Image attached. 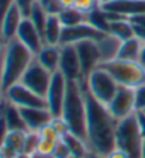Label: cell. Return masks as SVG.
Listing matches in <instances>:
<instances>
[{
	"label": "cell",
	"mask_w": 145,
	"mask_h": 158,
	"mask_svg": "<svg viewBox=\"0 0 145 158\" xmlns=\"http://www.w3.org/2000/svg\"><path fill=\"white\" fill-rule=\"evenodd\" d=\"M117 123L107 106L96 100L86 89V141L90 151L106 155L115 148Z\"/></svg>",
	"instance_id": "1"
},
{
	"label": "cell",
	"mask_w": 145,
	"mask_h": 158,
	"mask_svg": "<svg viewBox=\"0 0 145 158\" xmlns=\"http://www.w3.org/2000/svg\"><path fill=\"white\" fill-rule=\"evenodd\" d=\"M61 117L68 130L86 140V89L85 81L68 82ZM87 143V141H86Z\"/></svg>",
	"instance_id": "2"
},
{
	"label": "cell",
	"mask_w": 145,
	"mask_h": 158,
	"mask_svg": "<svg viewBox=\"0 0 145 158\" xmlns=\"http://www.w3.org/2000/svg\"><path fill=\"white\" fill-rule=\"evenodd\" d=\"M34 54L24 47L18 40H11L4 44L2 55V86L3 90L18 83L26 73L27 68L34 61Z\"/></svg>",
	"instance_id": "3"
},
{
	"label": "cell",
	"mask_w": 145,
	"mask_h": 158,
	"mask_svg": "<svg viewBox=\"0 0 145 158\" xmlns=\"http://www.w3.org/2000/svg\"><path fill=\"white\" fill-rule=\"evenodd\" d=\"M106 72L114 79L119 86L135 89L145 83V66L139 61H125V59L114 58L100 64Z\"/></svg>",
	"instance_id": "4"
},
{
	"label": "cell",
	"mask_w": 145,
	"mask_h": 158,
	"mask_svg": "<svg viewBox=\"0 0 145 158\" xmlns=\"http://www.w3.org/2000/svg\"><path fill=\"white\" fill-rule=\"evenodd\" d=\"M144 138L139 131L137 114L121 118L115 128V147L128 154L130 158H141V148Z\"/></svg>",
	"instance_id": "5"
},
{
	"label": "cell",
	"mask_w": 145,
	"mask_h": 158,
	"mask_svg": "<svg viewBox=\"0 0 145 158\" xmlns=\"http://www.w3.org/2000/svg\"><path fill=\"white\" fill-rule=\"evenodd\" d=\"M85 85L90 95L106 106L110 103V100L113 99V96L115 95L117 89H119L117 82L110 76V73L106 72L100 66H97L85 79Z\"/></svg>",
	"instance_id": "6"
},
{
	"label": "cell",
	"mask_w": 145,
	"mask_h": 158,
	"mask_svg": "<svg viewBox=\"0 0 145 158\" xmlns=\"http://www.w3.org/2000/svg\"><path fill=\"white\" fill-rule=\"evenodd\" d=\"M51 78H52V73L50 71H46L41 64H38L35 58L34 61L30 64V66L27 68L26 73L23 75L20 82L23 83L26 88H28L30 90H33L34 93L45 98L46 92H48V88H50L51 83Z\"/></svg>",
	"instance_id": "7"
},
{
	"label": "cell",
	"mask_w": 145,
	"mask_h": 158,
	"mask_svg": "<svg viewBox=\"0 0 145 158\" xmlns=\"http://www.w3.org/2000/svg\"><path fill=\"white\" fill-rule=\"evenodd\" d=\"M4 98L7 102L16 105L17 107L24 109V107H46V100L45 98L34 93L28 88L23 85L21 82L14 83L10 88H7L4 90ZM48 109V107H46Z\"/></svg>",
	"instance_id": "8"
},
{
	"label": "cell",
	"mask_w": 145,
	"mask_h": 158,
	"mask_svg": "<svg viewBox=\"0 0 145 158\" xmlns=\"http://www.w3.org/2000/svg\"><path fill=\"white\" fill-rule=\"evenodd\" d=\"M66 88H68V81L65 79V76L59 71L54 72L48 92L45 95L46 107L54 117H61L63 100H65L66 96Z\"/></svg>",
	"instance_id": "9"
},
{
	"label": "cell",
	"mask_w": 145,
	"mask_h": 158,
	"mask_svg": "<svg viewBox=\"0 0 145 158\" xmlns=\"http://www.w3.org/2000/svg\"><path fill=\"white\" fill-rule=\"evenodd\" d=\"M107 109L113 114L115 120L128 117L130 114L135 113V98H134V89L125 88V86H119L115 95L107 105Z\"/></svg>",
	"instance_id": "10"
},
{
	"label": "cell",
	"mask_w": 145,
	"mask_h": 158,
	"mask_svg": "<svg viewBox=\"0 0 145 158\" xmlns=\"http://www.w3.org/2000/svg\"><path fill=\"white\" fill-rule=\"evenodd\" d=\"M104 34L99 30H96L92 27L87 21L78 24L73 27H63L62 28V35H61V45H75L82 41H99Z\"/></svg>",
	"instance_id": "11"
},
{
	"label": "cell",
	"mask_w": 145,
	"mask_h": 158,
	"mask_svg": "<svg viewBox=\"0 0 145 158\" xmlns=\"http://www.w3.org/2000/svg\"><path fill=\"white\" fill-rule=\"evenodd\" d=\"M75 47H76L78 56H79V61H80L83 81H85L102 64L100 49H99V45H97V41H92V40L78 43V44H75Z\"/></svg>",
	"instance_id": "12"
},
{
	"label": "cell",
	"mask_w": 145,
	"mask_h": 158,
	"mask_svg": "<svg viewBox=\"0 0 145 158\" xmlns=\"http://www.w3.org/2000/svg\"><path fill=\"white\" fill-rule=\"evenodd\" d=\"M58 71L65 76L68 82L83 81L80 61L75 45H61V59Z\"/></svg>",
	"instance_id": "13"
},
{
	"label": "cell",
	"mask_w": 145,
	"mask_h": 158,
	"mask_svg": "<svg viewBox=\"0 0 145 158\" xmlns=\"http://www.w3.org/2000/svg\"><path fill=\"white\" fill-rule=\"evenodd\" d=\"M16 40H18L24 47H27V48L30 49L31 52L34 54V56L40 52V49L45 45L41 33L37 30V27L34 26L33 21L28 17H24L23 19L20 27L17 30Z\"/></svg>",
	"instance_id": "14"
},
{
	"label": "cell",
	"mask_w": 145,
	"mask_h": 158,
	"mask_svg": "<svg viewBox=\"0 0 145 158\" xmlns=\"http://www.w3.org/2000/svg\"><path fill=\"white\" fill-rule=\"evenodd\" d=\"M107 13L131 19L138 14H145V0H111L102 6Z\"/></svg>",
	"instance_id": "15"
},
{
	"label": "cell",
	"mask_w": 145,
	"mask_h": 158,
	"mask_svg": "<svg viewBox=\"0 0 145 158\" xmlns=\"http://www.w3.org/2000/svg\"><path fill=\"white\" fill-rule=\"evenodd\" d=\"M20 110L28 131H40L44 126L51 123L54 118L46 107H24Z\"/></svg>",
	"instance_id": "16"
},
{
	"label": "cell",
	"mask_w": 145,
	"mask_h": 158,
	"mask_svg": "<svg viewBox=\"0 0 145 158\" xmlns=\"http://www.w3.org/2000/svg\"><path fill=\"white\" fill-rule=\"evenodd\" d=\"M23 19V13L18 10L16 4H13V7L7 11V14L0 23V38L3 43H9V41L16 38L17 30L20 27Z\"/></svg>",
	"instance_id": "17"
},
{
	"label": "cell",
	"mask_w": 145,
	"mask_h": 158,
	"mask_svg": "<svg viewBox=\"0 0 145 158\" xmlns=\"http://www.w3.org/2000/svg\"><path fill=\"white\" fill-rule=\"evenodd\" d=\"M26 137L27 131H20V130L9 131L4 145L0 148V151L4 155V158H16L18 154H21L24 151Z\"/></svg>",
	"instance_id": "18"
},
{
	"label": "cell",
	"mask_w": 145,
	"mask_h": 158,
	"mask_svg": "<svg viewBox=\"0 0 145 158\" xmlns=\"http://www.w3.org/2000/svg\"><path fill=\"white\" fill-rule=\"evenodd\" d=\"M35 59L51 73L56 72L59 68L61 45H46L45 44L40 49V52L35 55Z\"/></svg>",
	"instance_id": "19"
},
{
	"label": "cell",
	"mask_w": 145,
	"mask_h": 158,
	"mask_svg": "<svg viewBox=\"0 0 145 158\" xmlns=\"http://www.w3.org/2000/svg\"><path fill=\"white\" fill-rule=\"evenodd\" d=\"M107 13V11H106ZM110 20V26H109V34L114 35L115 38H119L120 41H125L128 38L134 37V31H132V26L130 23L128 19L113 13H107Z\"/></svg>",
	"instance_id": "20"
},
{
	"label": "cell",
	"mask_w": 145,
	"mask_h": 158,
	"mask_svg": "<svg viewBox=\"0 0 145 158\" xmlns=\"http://www.w3.org/2000/svg\"><path fill=\"white\" fill-rule=\"evenodd\" d=\"M62 28L63 27L59 21L58 14H48L45 28H44L42 33L44 44H46V45H61Z\"/></svg>",
	"instance_id": "21"
},
{
	"label": "cell",
	"mask_w": 145,
	"mask_h": 158,
	"mask_svg": "<svg viewBox=\"0 0 145 158\" xmlns=\"http://www.w3.org/2000/svg\"><path fill=\"white\" fill-rule=\"evenodd\" d=\"M2 113H3L4 120H6L10 131H13V130L28 131V130H27V126H26V122H24V118H23V114H21L20 107H17L16 105H13V103L6 100Z\"/></svg>",
	"instance_id": "22"
},
{
	"label": "cell",
	"mask_w": 145,
	"mask_h": 158,
	"mask_svg": "<svg viewBox=\"0 0 145 158\" xmlns=\"http://www.w3.org/2000/svg\"><path fill=\"white\" fill-rule=\"evenodd\" d=\"M61 141L68 147V150H69L72 157L85 158L86 155H87V152L90 151V148H89V145H87V143H86V140H83L79 135L73 134V133H70V131H66L65 134L61 137Z\"/></svg>",
	"instance_id": "23"
},
{
	"label": "cell",
	"mask_w": 145,
	"mask_h": 158,
	"mask_svg": "<svg viewBox=\"0 0 145 158\" xmlns=\"http://www.w3.org/2000/svg\"><path fill=\"white\" fill-rule=\"evenodd\" d=\"M97 45H99L100 55H102V62H106V61H111V59L117 58L121 41L107 33L97 41Z\"/></svg>",
	"instance_id": "24"
},
{
	"label": "cell",
	"mask_w": 145,
	"mask_h": 158,
	"mask_svg": "<svg viewBox=\"0 0 145 158\" xmlns=\"http://www.w3.org/2000/svg\"><path fill=\"white\" fill-rule=\"evenodd\" d=\"M142 45H144V43L139 41L138 38H135V37L121 41L117 58L125 59V61H139Z\"/></svg>",
	"instance_id": "25"
},
{
	"label": "cell",
	"mask_w": 145,
	"mask_h": 158,
	"mask_svg": "<svg viewBox=\"0 0 145 158\" xmlns=\"http://www.w3.org/2000/svg\"><path fill=\"white\" fill-rule=\"evenodd\" d=\"M86 21L90 24L92 27H95L96 30H99L102 33H109V26H110V20L109 16L102 7H97L93 11H90L86 16Z\"/></svg>",
	"instance_id": "26"
},
{
	"label": "cell",
	"mask_w": 145,
	"mask_h": 158,
	"mask_svg": "<svg viewBox=\"0 0 145 158\" xmlns=\"http://www.w3.org/2000/svg\"><path fill=\"white\" fill-rule=\"evenodd\" d=\"M58 17H59V21L62 24V27H73L86 21V16L83 13H80L79 10H76L75 7L62 9L58 13Z\"/></svg>",
	"instance_id": "27"
},
{
	"label": "cell",
	"mask_w": 145,
	"mask_h": 158,
	"mask_svg": "<svg viewBox=\"0 0 145 158\" xmlns=\"http://www.w3.org/2000/svg\"><path fill=\"white\" fill-rule=\"evenodd\" d=\"M28 19L33 21V24L37 27V30H38L41 33V35H42L46 19H48V13H46L45 10L42 9V6L38 3V0H37V3L34 4L33 9H31V13H30V16H28Z\"/></svg>",
	"instance_id": "28"
},
{
	"label": "cell",
	"mask_w": 145,
	"mask_h": 158,
	"mask_svg": "<svg viewBox=\"0 0 145 158\" xmlns=\"http://www.w3.org/2000/svg\"><path fill=\"white\" fill-rule=\"evenodd\" d=\"M128 20L132 26L134 37L145 43V14H138V16H134Z\"/></svg>",
	"instance_id": "29"
},
{
	"label": "cell",
	"mask_w": 145,
	"mask_h": 158,
	"mask_svg": "<svg viewBox=\"0 0 145 158\" xmlns=\"http://www.w3.org/2000/svg\"><path fill=\"white\" fill-rule=\"evenodd\" d=\"M40 144V134L38 131H27L26 143H24V154L33 155L37 152V148Z\"/></svg>",
	"instance_id": "30"
},
{
	"label": "cell",
	"mask_w": 145,
	"mask_h": 158,
	"mask_svg": "<svg viewBox=\"0 0 145 158\" xmlns=\"http://www.w3.org/2000/svg\"><path fill=\"white\" fill-rule=\"evenodd\" d=\"M72 7H75L76 10H79L80 13H83L85 16H87L90 11H93L95 9H97L100 6L97 4L96 0H75Z\"/></svg>",
	"instance_id": "31"
},
{
	"label": "cell",
	"mask_w": 145,
	"mask_h": 158,
	"mask_svg": "<svg viewBox=\"0 0 145 158\" xmlns=\"http://www.w3.org/2000/svg\"><path fill=\"white\" fill-rule=\"evenodd\" d=\"M134 98H135V110L137 112H144L145 110V83L139 85L134 89Z\"/></svg>",
	"instance_id": "32"
},
{
	"label": "cell",
	"mask_w": 145,
	"mask_h": 158,
	"mask_svg": "<svg viewBox=\"0 0 145 158\" xmlns=\"http://www.w3.org/2000/svg\"><path fill=\"white\" fill-rule=\"evenodd\" d=\"M38 3L42 6L48 14H58L61 11V6L58 3V0H38Z\"/></svg>",
	"instance_id": "33"
},
{
	"label": "cell",
	"mask_w": 145,
	"mask_h": 158,
	"mask_svg": "<svg viewBox=\"0 0 145 158\" xmlns=\"http://www.w3.org/2000/svg\"><path fill=\"white\" fill-rule=\"evenodd\" d=\"M37 3V0H14V4L18 7L24 17H28L31 13V9L34 7V4Z\"/></svg>",
	"instance_id": "34"
},
{
	"label": "cell",
	"mask_w": 145,
	"mask_h": 158,
	"mask_svg": "<svg viewBox=\"0 0 145 158\" xmlns=\"http://www.w3.org/2000/svg\"><path fill=\"white\" fill-rule=\"evenodd\" d=\"M9 126H7L6 120H4L3 113H0V148L4 145V141L7 138V134H9Z\"/></svg>",
	"instance_id": "35"
},
{
	"label": "cell",
	"mask_w": 145,
	"mask_h": 158,
	"mask_svg": "<svg viewBox=\"0 0 145 158\" xmlns=\"http://www.w3.org/2000/svg\"><path fill=\"white\" fill-rule=\"evenodd\" d=\"M69 157H72V155H70L68 147L62 141H59L55 148V151H54V158H69Z\"/></svg>",
	"instance_id": "36"
},
{
	"label": "cell",
	"mask_w": 145,
	"mask_h": 158,
	"mask_svg": "<svg viewBox=\"0 0 145 158\" xmlns=\"http://www.w3.org/2000/svg\"><path fill=\"white\" fill-rule=\"evenodd\" d=\"M14 0H0V23L7 14V11L13 7Z\"/></svg>",
	"instance_id": "37"
},
{
	"label": "cell",
	"mask_w": 145,
	"mask_h": 158,
	"mask_svg": "<svg viewBox=\"0 0 145 158\" xmlns=\"http://www.w3.org/2000/svg\"><path fill=\"white\" fill-rule=\"evenodd\" d=\"M104 158H130V157H128L127 152H124L123 150H120V148L115 147V148H113L109 154H106Z\"/></svg>",
	"instance_id": "38"
},
{
	"label": "cell",
	"mask_w": 145,
	"mask_h": 158,
	"mask_svg": "<svg viewBox=\"0 0 145 158\" xmlns=\"http://www.w3.org/2000/svg\"><path fill=\"white\" fill-rule=\"evenodd\" d=\"M137 114V120H138V126H139V131H141L142 138L145 140V113L144 112H135Z\"/></svg>",
	"instance_id": "39"
},
{
	"label": "cell",
	"mask_w": 145,
	"mask_h": 158,
	"mask_svg": "<svg viewBox=\"0 0 145 158\" xmlns=\"http://www.w3.org/2000/svg\"><path fill=\"white\" fill-rule=\"evenodd\" d=\"M4 103H6V98H4V90L2 86V56H0V113L3 110Z\"/></svg>",
	"instance_id": "40"
},
{
	"label": "cell",
	"mask_w": 145,
	"mask_h": 158,
	"mask_svg": "<svg viewBox=\"0 0 145 158\" xmlns=\"http://www.w3.org/2000/svg\"><path fill=\"white\" fill-rule=\"evenodd\" d=\"M73 2L75 0H58L61 9H68V7H72L73 6Z\"/></svg>",
	"instance_id": "41"
},
{
	"label": "cell",
	"mask_w": 145,
	"mask_h": 158,
	"mask_svg": "<svg viewBox=\"0 0 145 158\" xmlns=\"http://www.w3.org/2000/svg\"><path fill=\"white\" fill-rule=\"evenodd\" d=\"M85 158H104V155H100V154H97V152L89 151V152H87V155H86Z\"/></svg>",
	"instance_id": "42"
},
{
	"label": "cell",
	"mask_w": 145,
	"mask_h": 158,
	"mask_svg": "<svg viewBox=\"0 0 145 158\" xmlns=\"http://www.w3.org/2000/svg\"><path fill=\"white\" fill-rule=\"evenodd\" d=\"M139 62L145 66V43L142 45V49H141V55H139Z\"/></svg>",
	"instance_id": "43"
},
{
	"label": "cell",
	"mask_w": 145,
	"mask_h": 158,
	"mask_svg": "<svg viewBox=\"0 0 145 158\" xmlns=\"http://www.w3.org/2000/svg\"><path fill=\"white\" fill-rule=\"evenodd\" d=\"M31 158H54L52 155H45V154H40V152H35V154L31 155Z\"/></svg>",
	"instance_id": "44"
},
{
	"label": "cell",
	"mask_w": 145,
	"mask_h": 158,
	"mask_svg": "<svg viewBox=\"0 0 145 158\" xmlns=\"http://www.w3.org/2000/svg\"><path fill=\"white\" fill-rule=\"evenodd\" d=\"M96 2H97V4H99L100 7H102V6H104L106 3H109V2H111V0H96Z\"/></svg>",
	"instance_id": "45"
},
{
	"label": "cell",
	"mask_w": 145,
	"mask_h": 158,
	"mask_svg": "<svg viewBox=\"0 0 145 158\" xmlns=\"http://www.w3.org/2000/svg\"><path fill=\"white\" fill-rule=\"evenodd\" d=\"M4 44H6V43H3V41L0 40V56L3 55V51H4Z\"/></svg>",
	"instance_id": "46"
},
{
	"label": "cell",
	"mask_w": 145,
	"mask_h": 158,
	"mask_svg": "<svg viewBox=\"0 0 145 158\" xmlns=\"http://www.w3.org/2000/svg\"><path fill=\"white\" fill-rule=\"evenodd\" d=\"M141 158H145V140L142 143V148H141Z\"/></svg>",
	"instance_id": "47"
},
{
	"label": "cell",
	"mask_w": 145,
	"mask_h": 158,
	"mask_svg": "<svg viewBox=\"0 0 145 158\" xmlns=\"http://www.w3.org/2000/svg\"><path fill=\"white\" fill-rule=\"evenodd\" d=\"M16 158H31V155H28V154H24V152H21V154H18Z\"/></svg>",
	"instance_id": "48"
},
{
	"label": "cell",
	"mask_w": 145,
	"mask_h": 158,
	"mask_svg": "<svg viewBox=\"0 0 145 158\" xmlns=\"http://www.w3.org/2000/svg\"><path fill=\"white\" fill-rule=\"evenodd\" d=\"M0 158H4V155L2 154V151H0Z\"/></svg>",
	"instance_id": "49"
},
{
	"label": "cell",
	"mask_w": 145,
	"mask_h": 158,
	"mask_svg": "<svg viewBox=\"0 0 145 158\" xmlns=\"http://www.w3.org/2000/svg\"><path fill=\"white\" fill-rule=\"evenodd\" d=\"M69 158H76V157H69Z\"/></svg>",
	"instance_id": "50"
},
{
	"label": "cell",
	"mask_w": 145,
	"mask_h": 158,
	"mask_svg": "<svg viewBox=\"0 0 145 158\" xmlns=\"http://www.w3.org/2000/svg\"><path fill=\"white\" fill-rule=\"evenodd\" d=\"M144 113H145V110H144Z\"/></svg>",
	"instance_id": "51"
},
{
	"label": "cell",
	"mask_w": 145,
	"mask_h": 158,
	"mask_svg": "<svg viewBox=\"0 0 145 158\" xmlns=\"http://www.w3.org/2000/svg\"><path fill=\"white\" fill-rule=\"evenodd\" d=\"M0 40H2V38H0Z\"/></svg>",
	"instance_id": "52"
}]
</instances>
